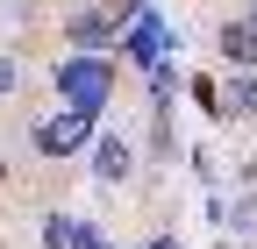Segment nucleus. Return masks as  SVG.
I'll list each match as a JSON object with an SVG mask.
<instances>
[{
    "label": "nucleus",
    "instance_id": "nucleus-5",
    "mask_svg": "<svg viewBox=\"0 0 257 249\" xmlns=\"http://www.w3.org/2000/svg\"><path fill=\"white\" fill-rule=\"evenodd\" d=\"M221 121H257V64L229 78V92H221Z\"/></svg>",
    "mask_w": 257,
    "mask_h": 249
},
{
    "label": "nucleus",
    "instance_id": "nucleus-2",
    "mask_svg": "<svg viewBox=\"0 0 257 249\" xmlns=\"http://www.w3.org/2000/svg\"><path fill=\"white\" fill-rule=\"evenodd\" d=\"M29 142H36V157H79V150L93 142V114H50V121H36L29 128Z\"/></svg>",
    "mask_w": 257,
    "mask_h": 249
},
{
    "label": "nucleus",
    "instance_id": "nucleus-7",
    "mask_svg": "<svg viewBox=\"0 0 257 249\" xmlns=\"http://www.w3.org/2000/svg\"><path fill=\"white\" fill-rule=\"evenodd\" d=\"M214 50L229 57V64H257V43H250V22H221V36H214Z\"/></svg>",
    "mask_w": 257,
    "mask_h": 249
},
{
    "label": "nucleus",
    "instance_id": "nucleus-1",
    "mask_svg": "<svg viewBox=\"0 0 257 249\" xmlns=\"http://www.w3.org/2000/svg\"><path fill=\"white\" fill-rule=\"evenodd\" d=\"M50 78H57V100L72 107V114H100L107 92H114V57H79V50H72Z\"/></svg>",
    "mask_w": 257,
    "mask_h": 249
},
{
    "label": "nucleus",
    "instance_id": "nucleus-15",
    "mask_svg": "<svg viewBox=\"0 0 257 249\" xmlns=\"http://www.w3.org/2000/svg\"><path fill=\"white\" fill-rule=\"evenodd\" d=\"M250 14H257V0H250Z\"/></svg>",
    "mask_w": 257,
    "mask_h": 249
},
{
    "label": "nucleus",
    "instance_id": "nucleus-14",
    "mask_svg": "<svg viewBox=\"0 0 257 249\" xmlns=\"http://www.w3.org/2000/svg\"><path fill=\"white\" fill-rule=\"evenodd\" d=\"M243 22H250V43H257V14H243Z\"/></svg>",
    "mask_w": 257,
    "mask_h": 249
},
{
    "label": "nucleus",
    "instance_id": "nucleus-6",
    "mask_svg": "<svg viewBox=\"0 0 257 249\" xmlns=\"http://www.w3.org/2000/svg\"><path fill=\"white\" fill-rule=\"evenodd\" d=\"M157 50H165V28H157V14H128V57H143V64H157Z\"/></svg>",
    "mask_w": 257,
    "mask_h": 249
},
{
    "label": "nucleus",
    "instance_id": "nucleus-12",
    "mask_svg": "<svg viewBox=\"0 0 257 249\" xmlns=\"http://www.w3.org/2000/svg\"><path fill=\"white\" fill-rule=\"evenodd\" d=\"M107 8H114V14H143L150 0H107Z\"/></svg>",
    "mask_w": 257,
    "mask_h": 249
},
{
    "label": "nucleus",
    "instance_id": "nucleus-10",
    "mask_svg": "<svg viewBox=\"0 0 257 249\" xmlns=\"http://www.w3.org/2000/svg\"><path fill=\"white\" fill-rule=\"evenodd\" d=\"M22 86V64H15V57H0V92H15Z\"/></svg>",
    "mask_w": 257,
    "mask_h": 249
},
{
    "label": "nucleus",
    "instance_id": "nucleus-11",
    "mask_svg": "<svg viewBox=\"0 0 257 249\" xmlns=\"http://www.w3.org/2000/svg\"><path fill=\"white\" fill-rule=\"evenodd\" d=\"M79 249H114V242H107L100 228H86V235H79Z\"/></svg>",
    "mask_w": 257,
    "mask_h": 249
},
{
    "label": "nucleus",
    "instance_id": "nucleus-9",
    "mask_svg": "<svg viewBox=\"0 0 257 249\" xmlns=\"http://www.w3.org/2000/svg\"><path fill=\"white\" fill-rule=\"evenodd\" d=\"M193 100H200V107L221 121V86H214V78H193Z\"/></svg>",
    "mask_w": 257,
    "mask_h": 249
},
{
    "label": "nucleus",
    "instance_id": "nucleus-4",
    "mask_svg": "<svg viewBox=\"0 0 257 249\" xmlns=\"http://www.w3.org/2000/svg\"><path fill=\"white\" fill-rule=\"evenodd\" d=\"M128 171H136V150H128L121 136H100V142H93V178H100V185H121Z\"/></svg>",
    "mask_w": 257,
    "mask_h": 249
},
{
    "label": "nucleus",
    "instance_id": "nucleus-8",
    "mask_svg": "<svg viewBox=\"0 0 257 249\" xmlns=\"http://www.w3.org/2000/svg\"><path fill=\"white\" fill-rule=\"evenodd\" d=\"M79 235H86V221H72V214H50L43 221V249H79Z\"/></svg>",
    "mask_w": 257,
    "mask_h": 249
},
{
    "label": "nucleus",
    "instance_id": "nucleus-13",
    "mask_svg": "<svg viewBox=\"0 0 257 249\" xmlns=\"http://www.w3.org/2000/svg\"><path fill=\"white\" fill-rule=\"evenodd\" d=\"M143 249H179V235H150V242H143Z\"/></svg>",
    "mask_w": 257,
    "mask_h": 249
},
{
    "label": "nucleus",
    "instance_id": "nucleus-3",
    "mask_svg": "<svg viewBox=\"0 0 257 249\" xmlns=\"http://www.w3.org/2000/svg\"><path fill=\"white\" fill-rule=\"evenodd\" d=\"M121 28H128V22H114L107 8H86V14H72V22H64V43H72L79 57H107V50L121 43Z\"/></svg>",
    "mask_w": 257,
    "mask_h": 249
}]
</instances>
